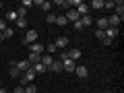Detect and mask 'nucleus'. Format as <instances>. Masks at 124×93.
<instances>
[{
	"label": "nucleus",
	"instance_id": "1",
	"mask_svg": "<svg viewBox=\"0 0 124 93\" xmlns=\"http://www.w3.org/2000/svg\"><path fill=\"white\" fill-rule=\"evenodd\" d=\"M37 41V29H27V33H25V39H23V44H35Z\"/></svg>",
	"mask_w": 124,
	"mask_h": 93
},
{
	"label": "nucleus",
	"instance_id": "2",
	"mask_svg": "<svg viewBox=\"0 0 124 93\" xmlns=\"http://www.w3.org/2000/svg\"><path fill=\"white\" fill-rule=\"evenodd\" d=\"M44 44H39V41H35V44H29V52L31 54H37V56H41L44 54Z\"/></svg>",
	"mask_w": 124,
	"mask_h": 93
},
{
	"label": "nucleus",
	"instance_id": "3",
	"mask_svg": "<svg viewBox=\"0 0 124 93\" xmlns=\"http://www.w3.org/2000/svg\"><path fill=\"white\" fill-rule=\"evenodd\" d=\"M64 17H66V21H68V23H77V21H79V19H81V17H79V13H77L75 8H68Z\"/></svg>",
	"mask_w": 124,
	"mask_h": 93
},
{
	"label": "nucleus",
	"instance_id": "4",
	"mask_svg": "<svg viewBox=\"0 0 124 93\" xmlns=\"http://www.w3.org/2000/svg\"><path fill=\"white\" fill-rule=\"evenodd\" d=\"M62 68H64V70H66V72H75L77 64H75V62L70 60V58H66V60H62Z\"/></svg>",
	"mask_w": 124,
	"mask_h": 93
},
{
	"label": "nucleus",
	"instance_id": "5",
	"mask_svg": "<svg viewBox=\"0 0 124 93\" xmlns=\"http://www.w3.org/2000/svg\"><path fill=\"white\" fill-rule=\"evenodd\" d=\"M33 4L39 6V8H41V10H46V13H50V8H52V2H48V0H35Z\"/></svg>",
	"mask_w": 124,
	"mask_h": 93
},
{
	"label": "nucleus",
	"instance_id": "6",
	"mask_svg": "<svg viewBox=\"0 0 124 93\" xmlns=\"http://www.w3.org/2000/svg\"><path fill=\"white\" fill-rule=\"evenodd\" d=\"M75 75L79 77V79H87V77H89V70H87V66H77V68H75Z\"/></svg>",
	"mask_w": 124,
	"mask_h": 93
},
{
	"label": "nucleus",
	"instance_id": "7",
	"mask_svg": "<svg viewBox=\"0 0 124 93\" xmlns=\"http://www.w3.org/2000/svg\"><path fill=\"white\" fill-rule=\"evenodd\" d=\"M54 46H56L58 50H64V48L68 46V37H64V35H62V37H58V39L54 41Z\"/></svg>",
	"mask_w": 124,
	"mask_h": 93
},
{
	"label": "nucleus",
	"instance_id": "8",
	"mask_svg": "<svg viewBox=\"0 0 124 93\" xmlns=\"http://www.w3.org/2000/svg\"><path fill=\"white\" fill-rule=\"evenodd\" d=\"M114 8H116V17L124 19V2L120 0V2H114Z\"/></svg>",
	"mask_w": 124,
	"mask_h": 93
},
{
	"label": "nucleus",
	"instance_id": "9",
	"mask_svg": "<svg viewBox=\"0 0 124 93\" xmlns=\"http://www.w3.org/2000/svg\"><path fill=\"white\" fill-rule=\"evenodd\" d=\"M120 23H122V19H120V17H116V15H112V17L108 19V25H110V27H114V29H118V27H120Z\"/></svg>",
	"mask_w": 124,
	"mask_h": 93
},
{
	"label": "nucleus",
	"instance_id": "10",
	"mask_svg": "<svg viewBox=\"0 0 124 93\" xmlns=\"http://www.w3.org/2000/svg\"><path fill=\"white\" fill-rule=\"evenodd\" d=\"M62 70H64V68H62V62L60 60H54L52 66L48 68V72H62Z\"/></svg>",
	"mask_w": 124,
	"mask_h": 93
},
{
	"label": "nucleus",
	"instance_id": "11",
	"mask_svg": "<svg viewBox=\"0 0 124 93\" xmlns=\"http://www.w3.org/2000/svg\"><path fill=\"white\" fill-rule=\"evenodd\" d=\"M17 68H19V72H25V70L31 68V64L27 60H17Z\"/></svg>",
	"mask_w": 124,
	"mask_h": 93
},
{
	"label": "nucleus",
	"instance_id": "12",
	"mask_svg": "<svg viewBox=\"0 0 124 93\" xmlns=\"http://www.w3.org/2000/svg\"><path fill=\"white\" fill-rule=\"evenodd\" d=\"M75 10H77V13H79V17H85V15H89V6L85 4V2H81V4L77 6Z\"/></svg>",
	"mask_w": 124,
	"mask_h": 93
},
{
	"label": "nucleus",
	"instance_id": "13",
	"mask_svg": "<svg viewBox=\"0 0 124 93\" xmlns=\"http://www.w3.org/2000/svg\"><path fill=\"white\" fill-rule=\"evenodd\" d=\"M10 77H13V79H19V77H21V72H19V68H17V60L10 62Z\"/></svg>",
	"mask_w": 124,
	"mask_h": 93
},
{
	"label": "nucleus",
	"instance_id": "14",
	"mask_svg": "<svg viewBox=\"0 0 124 93\" xmlns=\"http://www.w3.org/2000/svg\"><path fill=\"white\" fill-rule=\"evenodd\" d=\"M95 23H97V29H99V31H106L108 27H110V25H108V19H106V17L97 19V21H95Z\"/></svg>",
	"mask_w": 124,
	"mask_h": 93
},
{
	"label": "nucleus",
	"instance_id": "15",
	"mask_svg": "<svg viewBox=\"0 0 124 93\" xmlns=\"http://www.w3.org/2000/svg\"><path fill=\"white\" fill-rule=\"evenodd\" d=\"M39 60H41V56H37V54H31V52H29V56H27V62H29L31 66H33V64H39Z\"/></svg>",
	"mask_w": 124,
	"mask_h": 93
},
{
	"label": "nucleus",
	"instance_id": "16",
	"mask_svg": "<svg viewBox=\"0 0 124 93\" xmlns=\"http://www.w3.org/2000/svg\"><path fill=\"white\" fill-rule=\"evenodd\" d=\"M68 58H70L72 62H75V60H79V58H81V50H79V48H72L70 52H68Z\"/></svg>",
	"mask_w": 124,
	"mask_h": 93
},
{
	"label": "nucleus",
	"instance_id": "17",
	"mask_svg": "<svg viewBox=\"0 0 124 93\" xmlns=\"http://www.w3.org/2000/svg\"><path fill=\"white\" fill-rule=\"evenodd\" d=\"M41 64H44V66L46 68H50V66H52V62H54V56H41Z\"/></svg>",
	"mask_w": 124,
	"mask_h": 93
},
{
	"label": "nucleus",
	"instance_id": "18",
	"mask_svg": "<svg viewBox=\"0 0 124 93\" xmlns=\"http://www.w3.org/2000/svg\"><path fill=\"white\" fill-rule=\"evenodd\" d=\"M56 25H58V27H64V25H68L66 17H64V15H58V17H56Z\"/></svg>",
	"mask_w": 124,
	"mask_h": 93
},
{
	"label": "nucleus",
	"instance_id": "19",
	"mask_svg": "<svg viewBox=\"0 0 124 93\" xmlns=\"http://www.w3.org/2000/svg\"><path fill=\"white\" fill-rule=\"evenodd\" d=\"M33 70H35V75H41V72H48V68L39 62V64H33Z\"/></svg>",
	"mask_w": 124,
	"mask_h": 93
},
{
	"label": "nucleus",
	"instance_id": "20",
	"mask_svg": "<svg viewBox=\"0 0 124 93\" xmlns=\"http://www.w3.org/2000/svg\"><path fill=\"white\" fill-rule=\"evenodd\" d=\"M79 21H81V25H83V27H89V25H91V23H93V19L89 17V15H85V17H81Z\"/></svg>",
	"mask_w": 124,
	"mask_h": 93
},
{
	"label": "nucleus",
	"instance_id": "21",
	"mask_svg": "<svg viewBox=\"0 0 124 93\" xmlns=\"http://www.w3.org/2000/svg\"><path fill=\"white\" fill-rule=\"evenodd\" d=\"M56 17H58V15L48 13V15H46V23H50V25H56Z\"/></svg>",
	"mask_w": 124,
	"mask_h": 93
},
{
	"label": "nucleus",
	"instance_id": "22",
	"mask_svg": "<svg viewBox=\"0 0 124 93\" xmlns=\"http://www.w3.org/2000/svg\"><path fill=\"white\" fill-rule=\"evenodd\" d=\"M15 25H17V29H27V19H17Z\"/></svg>",
	"mask_w": 124,
	"mask_h": 93
},
{
	"label": "nucleus",
	"instance_id": "23",
	"mask_svg": "<svg viewBox=\"0 0 124 93\" xmlns=\"http://www.w3.org/2000/svg\"><path fill=\"white\" fill-rule=\"evenodd\" d=\"M13 35H15V29H13V27H6V29L2 31V37H8V39H10Z\"/></svg>",
	"mask_w": 124,
	"mask_h": 93
},
{
	"label": "nucleus",
	"instance_id": "24",
	"mask_svg": "<svg viewBox=\"0 0 124 93\" xmlns=\"http://www.w3.org/2000/svg\"><path fill=\"white\" fill-rule=\"evenodd\" d=\"M17 10H10V13H6V21H10V23H15V21H17Z\"/></svg>",
	"mask_w": 124,
	"mask_h": 93
},
{
	"label": "nucleus",
	"instance_id": "25",
	"mask_svg": "<svg viewBox=\"0 0 124 93\" xmlns=\"http://www.w3.org/2000/svg\"><path fill=\"white\" fill-rule=\"evenodd\" d=\"M44 48H46V50H48V52H50V54H52V56H54V54H56V52H58V48H56V46H54V41H52V44H48V46H44Z\"/></svg>",
	"mask_w": 124,
	"mask_h": 93
},
{
	"label": "nucleus",
	"instance_id": "26",
	"mask_svg": "<svg viewBox=\"0 0 124 93\" xmlns=\"http://www.w3.org/2000/svg\"><path fill=\"white\" fill-rule=\"evenodd\" d=\"M91 8H103V2H101V0H93V2H91Z\"/></svg>",
	"mask_w": 124,
	"mask_h": 93
},
{
	"label": "nucleus",
	"instance_id": "27",
	"mask_svg": "<svg viewBox=\"0 0 124 93\" xmlns=\"http://www.w3.org/2000/svg\"><path fill=\"white\" fill-rule=\"evenodd\" d=\"M25 93H37V87H35V85H27V87H25Z\"/></svg>",
	"mask_w": 124,
	"mask_h": 93
},
{
	"label": "nucleus",
	"instance_id": "28",
	"mask_svg": "<svg viewBox=\"0 0 124 93\" xmlns=\"http://www.w3.org/2000/svg\"><path fill=\"white\" fill-rule=\"evenodd\" d=\"M95 37H97V39L101 41L103 37H106V33H103V31H99V29H95Z\"/></svg>",
	"mask_w": 124,
	"mask_h": 93
},
{
	"label": "nucleus",
	"instance_id": "29",
	"mask_svg": "<svg viewBox=\"0 0 124 93\" xmlns=\"http://www.w3.org/2000/svg\"><path fill=\"white\" fill-rule=\"evenodd\" d=\"M29 6H33V0H23V8H29Z\"/></svg>",
	"mask_w": 124,
	"mask_h": 93
},
{
	"label": "nucleus",
	"instance_id": "30",
	"mask_svg": "<svg viewBox=\"0 0 124 93\" xmlns=\"http://www.w3.org/2000/svg\"><path fill=\"white\" fill-rule=\"evenodd\" d=\"M103 8H114V2H112V0H106V2H103Z\"/></svg>",
	"mask_w": 124,
	"mask_h": 93
},
{
	"label": "nucleus",
	"instance_id": "31",
	"mask_svg": "<svg viewBox=\"0 0 124 93\" xmlns=\"http://www.w3.org/2000/svg\"><path fill=\"white\" fill-rule=\"evenodd\" d=\"M6 27H8V25H6V21H4V19H0V33H2Z\"/></svg>",
	"mask_w": 124,
	"mask_h": 93
},
{
	"label": "nucleus",
	"instance_id": "32",
	"mask_svg": "<svg viewBox=\"0 0 124 93\" xmlns=\"http://www.w3.org/2000/svg\"><path fill=\"white\" fill-rule=\"evenodd\" d=\"M72 27H75L77 31H81V29H83V25H81V21H77V23H72Z\"/></svg>",
	"mask_w": 124,
	"mask_h": 93
},
{
	"label": "nucleus",
	"instance_id": "33",
	"mask_svg": "<svg viewBox=\"0 0 124 93\" xmlns=\"http://www.w3.org/2000/svg\"><path fill=\"white\" fill-rule=\"evenodd\" d=\"M15 93H25V87H21V85H19V87H15Z\"/></svg>",
	"mask_w": 124,
	"mask_h": 93
},
{
	"label": "nucleus",
	"instance_id": "34",
	"mask_svg": "<svg viewBox=\"0 0 124 93\" xmlns=\"http://www.w3.org/2000/svg\"><path fill=\"white\" fill-rule=\"evenodd\" d=\"M101 44H103V46H110V44H112V39H108V37H103V39H101Z\"/></svg>",
	"mask_w": 124,
	"mask_h": 93
},
{
	"label": "nucleus",
	"instance_id": "35",
	"mask_svg": "<svg viewBox=\"0 0 124 93\" xmlns=\"http://www.w3.org/2000/svg\"><path fill=\"white\" fill-rule=\"evenodd\" d=\"M0 93H6V89H0Z\"/></svg>",
	"mask_w": 124,
	"mask_h": 93
},
{
	"label": "nucleus",
	"instance_id": "36",
	"mask_svg": "<svg viewBox=\"0 0 124 93\" xmlns=\"http://www.w3.org/2000/svg\"><path fill=\"white\" fill-rule=\"evenodd\" d=\"M0 89H2V81H0Z\"/></svg>",
	"mask_w": 124,
	"mask_h": 93
},
{
	"label": "nucleus",
	"instance_id": "37",
	"mask_svg": "<svg viewBox=\"0 0 124 93\" xmlns=\"http://www.w3.org/2000/svg\"><path fill=\"white\" fill-rule=\"evenodd\" d=\"M103 93H112V91H103Z\"/></svg>",
	"mask_w": 124,
	"mask_h": 93
},
{
	"label": "nucleus",
	"instance_id": "38",
	"mask_svg": "<svg viewBox=\"0 0 124 93\" xmlns=\"http://www.w3.org/2000/svg\"><path fill=\"white\" fill-rule=\"evenodd\" d=\"M0 39H2V33H0Z\"/></svg>",
	"mask_w": 124,
	"mask_h": 93
},
{
	"label": "nucleus",
	"instance_id": "39",
	"mask_svg": "<svg viewBox=\"0 0 124 93\" xmlns=\"http://www.w3.org/2000/svg\"><path fill=\"white\" fill-rule=\"evenodd\" d=\"M0 8H2V2H0Z\"/></svg>",
	"mask_w": 124,
	"mask_h": 93
}]
</instances>
